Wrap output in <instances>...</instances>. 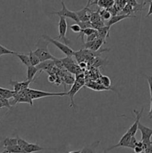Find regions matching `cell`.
<instances>
[{
	"label": "cell",
	"instance_id": "1",
	"mask_svg": "<svg viewBox=\"0 0 152 153\" xmlns=\"http://www.w3.org/2000/svg\"><path fill=\"white\" fill-rule=\"evenodd\" d=\"M40 43L39 42L37 43L41 45V46H39L34 52L37 55V58L40 59V62L49 61V60H53L55 57L49 52V49H48V43H49V42L46 41V40L45 42H42L41 40H40Z\"/></svg>",
	"mask_w": 152,
	"mask_h": 153
},
{
	"label": "cell",
	"instance_id": "2",
	"mask_svg": "<svg viewBox=\"0 0 152 153\" xmlns=\"http://www.w3.org/2000/svg\"><path fill=\"white\" fill-rule=\"evenodd\" d=\"M138 129L141 131V141L143 144L144 150L149 146H152V128L145 126L143 124L139 123Z\"/></svg>",
	"mask_w": 152,
	"mask_h": 153
},
{
	"label": "cell",
	"instance_id": "3",
	"mask_svg": "<svg viewBox=\"0 0 152 153\" xmlns=\"http://www.w3.org/2000/svg\"><path fill=\"white\" fill-rule=\"evenodd\" d=\"M43 38L46 40V41L49 42V43H52V44L55 45L66 57H72V55H74L75 51L72 49H71L69 46H68V45L64 44L63 43H61V42L58 41L55 39H52V37H49L48 35H43Z\"/></svg>",
	"mask_w": 152,
	"mask_h": 153
},
{
	"label": "cell",
	"instance_id": "4",
	"mask_svg": "<svg viewBox=\"0 0 152 153\" xmlns=\"http://www.w3.org/2000/svg\"><path fill=\"white\" fill-rule=\"evenodd\" d=\"M28 92H29L30 97L32 100H38V99L45 98V97H64L67 96V93L61 92V93H50L46 92V91H39V90H34L28 88Z\"/></svg>",
	"mask_w": 152,
	"mask_h": 153
},
{
	"label": "cell",
	"instance_id": "5",
	"mask_svg": "<svg viewBox=\"0 0 152 153\" xmlns=\"http://www.w3.org/2000/svg\"><path fill=\"white\" fill-rule=\"evenodd\" d=\"M67 22L66 19L63 16H60L59 22H58V32L59 34L57 36L55 40H61L64 44L68 45L70 43V40L66 37L67 32Z\"/></svg>",
	"mask_w": 152,
	"mask_h": 153
},
{
	"label": "cell",
	"instance_id": "6",
	"mask_svg": "<svg viewBox=\"0 0 152 153\" xmlns=\"http://www.w3.org/2000/svg\"><path fill=\"white\" fill-rule=\"evenodd\" d=\"M61 4H62V8H61V10L56 12H51V14H56L58 15L59 16H63L65 18H70L72 20H74L75 22H76V23H78L80 21H79V19L75 12L69 10L66 7V6L65 3L63 1H61Z\"/></svg>",
	"mask_w": 152,
	"mask_h": 153
},
{
	"label": "cell",
	"instance_id": "7",
	"mask_svg": "<svg viewBox=\"0 0 152 153\" xmlns=\"http://www.w3.org/2000/svg\"><path fill=\"white\" fill-rule=\"evenodd\" d=\"M143 111H144V108H142V109L140 111H137L134 109L133 111H134V114L136 115L135 120L134 123H133V125L131 126L129 128V129L128 130V132L131 134V136H135V134H137V131L138 130V125L139 123V120L142 117V115Z\"/></svg>",
	"mask_w": 152,
	"mask_h": 153
},
{
	"label": "cell",
	"instance_id": "8",
	"mask_svg": "<svg viewBox=\"0 0 152 153\" xmlns=\"http://www.w3.org/2000/svg\"><path fill=\"white\" fill-rule=\"evenodd\" d=\"M83 85H84V83H83V82H78V81H75V82L72 85V88L71 89L69 90V91L67 92V94H68L67 96H69V97L70 99V102H71V104H70L69 108L75 107V103H74L75 95L78 92L79 90L83 86Z\"/></svg>",
	"mask_w": 152,
	"mask_h": 153
},
{
	"label": "cell",
	"instance_id": "9",
	"mask_svg": "<svg viewBox=\"0 0 152 153\" xmlns=\"http://www.w3.org/2000/svg\"><path fill=\"white\" fill-rule=\"evenodd\" d=\"M102 44H106V43L102 39L98 37L96 40H93V41L86 42V43H83V47L85 48V49H89V50L92 51H98L99 50Z\"/></svg>",
	"mask_w": 152,
	"mask_h": 153
},
{
	"label": "cell",
	"instance_id": "10",
	"mask_svg": "<svg viewBox=\"0 0 152 153\" xmlns=\"http://www.w3.org/2000/svg\"><path fill=\"white\" fill-rule=\"evenodd\" d=\"M92 10L89 8V5L86 4V7L80 10L75 11L80 22H88L90 19V15Z\"/></svg>",
	"mask_w": 152,
	"mask_h": 153
},
{
	"label": "cell",
	"instance_id": "11",
	"mask_svg": "<svg viewBox=\"0 0 152 153\" xmlns=\"http://www.w3.org/2000/svg\"><path fill=\"white\" fill-rule=\"evenodd\" d=\"M131 137H132V136H131V134H130L127 131V132L125 133V134H124L122 137H121V139H120V140H119V143H118L117 144L114 145V146L109 147L108 149H107V151H110V150H111V149H115V148H119V147L128 148V145H129V143H130V141H131Z\"/></svg>",
	"mask_w": 152,
	"mask_h": 153
},
{
	"label": "cell",
	"instance_id": "12",
	"mask_svg": "<svg viewBox=\"0 0 152 153\" xmlns=\"http://www.w3.org/2000/svg\"><path fill=\"white\" fill-rule=\"evenodd\" d=\"M31 81H25V82H16V81H10V85H12L13 88V91H15L16 93L19 92V91H22L23 90L28 89V86H29L30 84L31 83Z\"/></svg>",
	"mask_w": 152,
	"mask_h": 153
},
{
	"label": "cell",
	"instance_id": "13",
	"mask_svg": "<svg viewBox=\"0 0 152 153\" xmlns=\"http://www.w3.org/2000/svg\"><path fill=\"white\" fill-rule=\"evenodd\" d=\"M55 149H54V148H44L39 146L37 143H28V144L27 145L26 147L24 149V150L26 152V153H33L43 150H55Z\"/></svg>",
	"mask_w": 152,
	"mask_h": 153
},
{
	"label": "cell",
	"instance_id": "14",
	"mask_svg": "<svg viewBox=\"0 0 152 153\" xmlns=\"http://www.w3.org/2000/svg\"><path fill=\"white\" fill-rule=\"evenodd\" d=\"M55 67V63H54L53 60H49V61L40 62L37 66V68L38 70V71H40V73L43 71H47L49 73V72L53 70V68Z\"/></svg>",
	"mask_w": 152,
	"mask_h": 153
},
{
	"label": "cell",
	"instance_id": "15",
	"mask_svg": "<svg viewBox=\"0 0 152 153\" xmlns=\"http://www.w3.org/2000/svg\"><path fill=\"white\" fill-rule=\"evenodd\" d=\"M136 17L135 16H131V15H127V14H117L116 16H113L109 19L107 22V26L111 27L114 24L117 23V22H120V21L123 20V19H127V18H132Z\"/></svg>",
	"mask_w": 152,
	"mask_h": 153
},
{
	"label": "cell",
	"instance_id": "16",
	"mask_svg": "<svg viewBox=\"0 0 152 153\" xmlns=\"http://www.w3.org/2000/svg\"><path fill=\"white\" fill-rule=\"evenodd\" d=\"M110 27L107 26V25H104V26L101 27V28H100L99 29L97 30V31H98V37L102 39L106 43H107L106 38L110 36Z\"/></svg>",
	"mask_w": 152,
	"mask_h": 153
},
{
	"label": "cell",
	"instance_id": "17",
	"mask_svg": "<svg viewBox=\"0 0 152 153\" xmlns=\"http://www.w3.org/2000/svg\"><path fill=\"white\" fill-rule=\"evenodd\" d=\"M99 143V140H97V141H95L94 143H91V144L86 145L81 150H80V153H96L95 152V149L98 147Z\"/></svg>",
	"mask_w": 152,
	"mask_h": 153
},
{
	"label": "cell",
	"instance_id": "18",
	"mask_svg": "<svg viewBox=\"0 0 152 153\" xmlns=\"http://www.w3.org/2000/svg\"><path fill=\"white\" fill-rule=\"evenodd\" d=\"M15 56L17 57L19 60H20L21 62L24 64V65L26 66L27 67L31 66V63H30L29 57H28V54H24V53H19V52H16L15 54Z\"/></svg>",
	"mask_w": 152,
	"mask_h": 153
},
{
	"label": "cell",
	"instance_id": "19",
	"mask_svg": "<svg viewBox=\"0 0 152 153\" xmlns=\"http://www.w3.org/2000/svg\"><path fill=\"white\" fill-rule=\"evenodd\" d=\"M37 72H38V70H37V67L31 65L28 67V70H27V80L33 82L34 76H35L36 73Z\"/></svg>",
	"mask_w": 152,
	"mask_h": 153
},
{
	"label": "cell",
	"instance_id": "20",
	"mask_svg": "<svg viewBox=\"0 0 152 153\" xmlns=\"http://www.w3.org/2000/svg\"><path fill=\"white\" fill-rule=\"evenodd\" d=\"M29 48V46H28ZM28 57H29V60H30V63H31V66H34V67H37L39 64L40 63V59L37 58V55L34 54V52L31 50V49L29 48V52L28 54Z\"/></svg>",
	"mask_w": 152,
	"mask_h": 153
},
{
	"label": "cell",
	"instance_id": "21",
	"mask_svg": "<svg viewBox=\"0 0 152 153\" xmlns=\"http://www.w3.org/2000/svg\"><path fill=\"white\" fill-rule=\"evenodd\" d=\"M7 153H26L22 148H21L19 145H14V146H7L4 148Z\"/></svg>",
	"mask_w": 152,
	"mask_h": 153
},
{
	"label": "cell",
	"instance_id": "22",
	"mask_svg": "<svg viewBox=\"0 0 152 153\" xmlns=\"http://www.w3.org/2000/svg\"><path fill=\"white\" fill-rule=\"evenodd\" d=\"M97 30H95L93 28H86V29H81V31L79 33V35L77 36V38H81L82 41L83 42V37L84 36H89L91 34H94L95 32H96Z\"/></svg>",
	"mask_w": 152,
	"mask_h": 153
},
{
	"label": "cell",
	"instance_id": "23",
	"mask_svg": "<svg viewBox=\"0 0 152 153\" xmlns=\"http://www.w3.org/2000/svg\"><path fill=\"white\" fill-rule=\"evenodd\" d=\"M3 147L5 148L7 146H14V145H17V138H10V137H6L2 141Z\"/></svg>",
	"mask_w": 152,
	"mask_h": 153
},
{
	"label": "cell",
	"instance_id": "24",
	"mask_svg": "<svg viewBox=\"0 0 152 153\" xmlns=\"http://www.w3.org/2000/svg\"><path fill=\"white\" fill-rule=\"evenodd\" d=\"M99 14L103 21H108L112 17L111 13L107 9H101V10H99Z\"/></svg>",
	"mask_w": 152,
	"mask_h": 153
},
{
	"label": "cell",
	"instance_id": "25",
	"mask_svg": "<svg viewBox=\"0 0 152 153\" xmlns=\"http://www.w3.org/2000/svg\"><path fill=\"white\" fill-rule=\"evenodd\" d=\"M100 20H101V18L99 14V10H98L97 11H92L89 21H90L92 23H95V22H98V21Z\"/></svg>",
	"mask_w": 152,
	"mask_h": 153
},
{
	"label": "cell",
	"instance_id": "26",
	"mask_svg": "<svg viewBox=\"0 0 152 153\" xmlns=\"http://www.w3.org/2000/svg\"><path fill=\"white\" fill-rule=\"evenodd\" d=\"M15 54H16V52H13V51L10 50V49H7V48L4 47V46L0 44V57L5 55H15Z\"/></svg>",
	"mask_w": 152,
	"mask_h": 153
},
{
	"label": "cell",
	"instance_id": "27",
	"mask_svg": "<svg viewBox=\"0 0 152 153\" xmlns=\"http://www.w3.org/2000/svg\"><path fill=\"white\" fill-rule=\"evenodd\" d=\"M100 80H101V85H104L106 88H110V86H111V80H110V79L108 76H101Z\"/></svg>",
	"mask_w": 152,
	"mask_h": 153
},
{
	"label": "cell",
	"instance_id": "28",
	"mask_svg": "<svg viewBox=\"0 0 152 153\" xmlns=\"http://www.w3.org/2000/svg\"><path fill=\"white\" fill-rule=\"evenodd\" d=\"M63 81L66 85H73L75 82V79L73 76H72L70 74L64 75Z\"/></svg>",
	"mask_w": 152,
	"mask_h": 153
},
{
	"label": "cell",
	"instance_id": "29",
	"mask_svg": "<svg viewBox=\"0 0 152 153\" xmlns=\"http://www.w3.org/2000/svg\"><path fill=\"white\" fill-rule=\"evenodd\" d=\"M53 61L54 63H55V66L58 69H59V70H63V69H65V67H64L61 59H58V58H55V57L53 59Z\"/></svg>",
	"mask_w": 152,
	"mask_h": 153
},
{
	"label": "cell",
	"instance_id": "30",
	"mask_svg": "<svg viewBox=\"0 0 152 153\" xmlns=\"http://www.w3.org/2000/svg\"><path fill=\"white\" fill-rule=\"evenodd\" d=\"M16 138H17V145H19V146H20L21 148H22L23 149H25L27 146V145L28 144V142L26 141L25 140H24V139L19 137L18 135L16 136Z\"/></svg>",
	"mask_w": 152,
	"mask_h": 153
},
{
	"label": "cell",
	"instance_id": "31",
	"mask_svg": "<svg viewBox=\"0 0 152 153\" xmlns=\"http://www.w3.org/2000/svg\"><path fill=\"white\" fill-rule=\"evenodd\" d=\"M134 151L135 153H142L144 151V149H143V144L142 143L141 140L137 142V145H136V146L134 147Z\"/></svg>",
	"mask_w": 152,
	"mask_h": 153
},
{
	"label": "cell",
	"instance_id": "32",
	"mask_svg": "<svg viewBox=\"0 0 152 153\" xmlns=\"http://www.w3.org/2000/svg\"><path fill=\"white\" fill-rule=\"evenodd\" d=\"M80 27L81 28V29H86V28H93L92 27V24L90 21H88V22H79L78 23Z\"/></svg>",
	"mask_w": 152,
	"mask_h": 153
},
{
	"label": "cell",
	"instance_id": "33",
	"mask_svg": "<svg viewBox=\"0 0 152 153\" xmlns=\"http://www.w3.org/2000/svg\"><path fill=\"white\" fill-rule=\"evenodd\" d=\"M137 142H138V140H137V138H136L135 136H132V137H131V141H130V143H129V145H128V148L134 149V147L136 146V145H137Z\"/></svg>",
	"mask_w": 152,
	"mask_h": 153
},
{
	"label": "cell",
	"instance_id": "34",
	"mask_svg": "<svg viewBox=\"0 0 152 153\" xmlns=\"http://www.w3.org/2000/svg\"><path fill=\"white\" fill-rule=\"evenodd\" d=\"M70 29L75 33H80V31H81V28H80V25H79L77 23L72 25L71 26H70Z\"/></svg>",
	"mask_w": 152,
	"mask_h": 153
},
{
	"label": "cell",
	"instance_id": "35",
	"mask_svg": "<svg viewBox=\"0 0 152 153\" xmlns=\"http://www.w3.org/2000/svg\"><path fill=\"white\" fill-rule=\"evenodd\" d=\"M146 79H147L148 84V87H149V91H150L151 100H152V76H146Z\"/></svg>",
	"mask_w": 152,
	"mask_h": 153
},
{
	"label": "cell",
	"instance_id": "36",
	"mask_svg": "<svg viewBox=\"0 0 152 153\" xmlns=\"http://www.w3.org/2000/svg\"><path fill=\"white\" fill-rule=\"evenodd\" d=\"M98 37V31H96V32H95L94 34H91V35L87 36V37H86V42L93 41V40H96Z\"/></svg>",
	"mask_w": 152,
	"mask_h": 153
},
{
	"label": "cell",
	"instance_id": "37",
	"mask_svg": "<svg viewBox=\"0 0 152 153\" xmlns=\"http://www.w3.org/2000/svg\"><path fill=\"white\" fill-rule=\"evenodd\" d=\"M126 1H127V4H130V5L132 6V7H136L137 6L139 5V3L137 2V0H126Z\"/></svg>",
	"mask_w": 152,
	"mask_h": 153
},
{
	"label": "cell",
	"instance_id": "38",
	"mask_svg": "<svg viewBox=\"0 0 152 153\" xmlns=\"http://www.w3.org/2000/svg\"><path fill=\"white\" fill-rule=\"evenodd\" d=\"M147 2L149 3V8H148V11L147 15H146L145 17H148L150 16L151 15H152V0H148L147 1Z\"/></svg>",
	"mask_w": 152,
	"mask_h": 153
},
{
	"label": "cell",
	"instance_id": "39",
	"mask_svg": "<svg viewBox=\"0 0 152 153\" xmlns=\"http://www.w3.org/2000/svg\"><path fill=\"white\" fill-rule=\"evenodd\" d=\"M57 79V76L55 74H51L49 76V78H48V80L50 83H55V81Z\"/></svg>",
	"mask_w": 152,
	"mask_h": 153
},
{
	"label": "cell",
	"instance_id": "40",
	"mask_svg": "<svg viewBox=\"0 0 152 153\" xmlns=\"http://www.w3.org/2000/svg\"><path fill=\"white\" fill-rule=\"evenodd\" d=\"M148 117L150 119H152V100H151V107H150V111L148 112Z\"/></svg>",
	"mask_w": 152,
	"mask_h": 153
},
{
	"label": "cell",
	"instance_id": "41",
	"mask_svg": "<svg viewBox=\"0 0 152 153\" xmlns=\"http://www.w3.org/2000/svg\"><path fill=\"white\" fill-rule=\"evenodd\" d=\"M78 64L80 68H85V67H86V63L85 61H82V62L79 63Z\"/></svg>",
	"mask_w": 152,
	"mask_h": 153
},
{
	"label": "cell",
	"instance_id": "42",
	"mask_svg": "<svg viewBox=\"0 0 152 153\" xmlns=\"http://www.w3.org/2000/svg\"><path fill=\"white\" fill-rule=\"evenodd\" d=\"M97 1H98V0H94V1H92V2L89 4V5H92V4H96Z\"/></svg>",
	"mask_w": 152,
	"mask_h": 153
},
{
	"label": "cell",
	"instance_id": "43",
	"mask_svg": "<svg viewBox=\"0 0 152 153\" xmlns=\"http://www.w3.org/2000/svg\"><path fill=\"white\" fill-rule=\"evenodd\" d=\"M69 153H80V150H77V151H72V152H69Z\"/></svg>",
	"mask_w": 152,
	"mask_h": 153
},
{
	"label": "cell",
	"instance_id": "44",
	"mask_svg": "<svg viewBox=\"0 0 152 153\" xmlns=\"http://www.w3.org/2000/svg\"><path fill=\"white\" fill-rule=\"evenodd\" d=\"M92 0H88V2H87V4H88V5L89 6V4H90V3L92 2Z\"/></svg>",
	"mask_w": 152,
	"mask_h": 153
},
{
	"label": "cell",
	"instance_id": "45",
	"mask_svg": "<svg viewBox=\"0 0 152 153\" xmlns=\"http://www.w3.org/2000/svg\"><path fill=\"white\" fill-rule=\"evenodd\" d=\"M103 153H108V151H107V149H104V152Z\"/></svg>",
	"mask_w": 152,
	"mask_h": 153
},
{
	"label": "cell",
	"instance_id": "46",
	"mask_svg": "<svg viewBox=\"0 0 152 153\" xmlns=\"http://www.w3.org/2000/svg\"><path fill=\"white\" fill-rule=\"evenodd\" d=\"M1 153H7V152H6V150H4V151H3V152H1Z\"/></svg>",
	"mask_w": 152,
	"mask_h": 153
}]
</instances>
